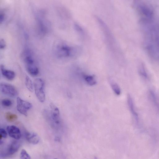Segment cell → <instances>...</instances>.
Instances as JSON below:
<instances>
[{
  "mask_svg": "<svg viewBox=\"0 0 159 159\" xmlns=\"http://www.w3.org/2000/svg\"><path fill=\"white\" fill-rule=\"evenodd\" d=\"M155 17H140L144 37V46L152 58L158 60V28Z\"/></svg>",
  "mask_w": 159,
  "mask_h": 159,
  "instance_id": "6da1fadb",
  "label": "cell"
},
{
  "mask_svg": "<svg viewBox=\"0 0 159 159\" xmlns=\"http://www.w3.org/2000/svg\"><path fill=\"white\" fill-rule=\"evenodd\" d=\"M23 58L28 73L33 76H37L39 73V70L29 50L26 49L24 52Z\"/></svg>",
  "mask_w": 159,
  "mask_h": 159,
  "instance_id": "7a4b0ae2",
  "label": "cell"
},
{
  "mask_svg": "<svg viewBox=\"0 0 159 159\" xmlns=\"http://www.w3.org/2000/svg\"><path fill=\"white\" fill-rule=\"evenodd\" d=\"M44 85V81L40 78L36 79L34 82V88L36 97L42 103L44 102L45 99Z\"/></svg>",
  "mask_w": 159,
  "mask_h": 159,
  "instance_id": "3957f363",
  "label": "cell"
},
{
  "mask_svg": "<svg viewBox=\"0 0 159 159\" xmlns=\"http://www.w3.org/2000/svg\"><path fill=\"white\" fill-rule=\"evenodd\" d=\"M73 50L71 47L65 44L58 45L55 49L57 56L61 58L70 56L73 53Z\"/></svg>",
  "mask_w": 159,
  "mask_h": 159,
  "instance_id": "277c9868",
  "label": "cell"
},
{
  "mask_svg": "<svg viewBox=\"0 0 159 159\" xmlns=\"http://www.w3.org/2000/svg\"><path fill=\"white\" fill-rule=\"evenodd\" d=\"M17 108L19 112L25 116H27L28 111L32 107V104L20 97L17 98Z\"/></svg>",
  "mask_w": 159,
  "mask_h": 159,
  "instance_id": "5b68a950",
  "label": "cell"
},
{
  "mask_svg": "<svg viewBox=\"0 0 159 159\" xmlns=\"http://www.w3.org/2000/svg\"><path fill=\"white\" fill-rule=\"evenodd\" d=\"M1 90L3 94L10 97H16L18 94L17 90L13 86L7 83H1Z\"/></svg>",
  "mask_w": 159,
  "mask_h": 159,
  "instance_id": "8992f818",
  "label": "cell"
},
{
  "mask_svg": "<svg viewBox=\"0 0 159 159\" xmlns=\"http://www.w3.org/2000/svg\"><path fill=\"white\" fill-rule=\"evenodd\" d=\"M51 112L49 113V118L56 124H59L60 122V111L59 109L53 103L50 104Z\"/></svg>",
  "mask_w": 159,
  "mask_h": 159,
  "instance_id": "52a82bcc",
  "label": "cell"
},
{
  "mask_svg": "<svg viewBox=\"0 0 159 159\" xmlns=\"http://www.w3.org/2000/svg\"><path fill=\"white\" fill-rule=\"evenodd\" d=\"M9 136L16 139H19L21 137V133L20 129L15 126H8L7 128Z\"/></svg>",
  "mask_w": 159,
  "mask_h": 159,
  "instance_id": "ba28073f",
  "label": "cell"
},
{
  "mask_svg": "<svg viewBox=\"0 0 159 159\" xmlns=\"http://www.w3.org/2000/svg\"><path fill=\"white\" fill-rule=\"evenodd\" d=\"M20 147V143L17 141L12 142L8 146L7 149L6 156H11L17 152Z\"/></svg>",
  "mask_w": 159,
  "mask_h": 159,
  "instance_id": "9c48e42d",
  "label": "cell"
},
{
  "mask_svg": "<svg viewBox=\"0 0 159 159\" xmlns=\"http://www.w3.org/2000/svg\"><path fill=\"white\" fill-rule=\"evenodd\" d=\"M128 104L130 111L137 122H138L139 118L138 114L136 111L134 107L133 101L131 96L130 94L128 96Z\"/></svg>",
  "mask_w": 159,
  "mask_h": 159,
  "instance_id": "30bf717a",
  "label": "cell"
},
{
  "mask_svg": "<svg viewBox=\"0 0 159 159\" xmlns=\"http://www.w3.org/2000/svg\"><path fill=\"white\" fill-rule=\"evenodd\" d=\"M26 137L29 143L33 144H37L40 140L39 137L35 133H26Z\"/></svg>",
  "mask_w": 159,
  "mask_h": 159,
  "instance_id": "8fae6325",
  "label": "cell"
},
{
  "mask_svg": "<svg viewBox=\"0 0 159 159\" xmlns=\"http://www.w3.org/2000/svg\"><path fill=\"white\" fill-rule=\"evenodd\" d=\"M1 70L2 75L7 79L12 80L15 78V74L13 71L5 69L2 65L1 66Z\"/></svg>",
  "mask_w": 159,
  "mask_h": 159,
  "instance_id": "7c38bea8",
  "label": "cell"
},
{
  "mask_svg": "<svg viewBox=\"0 0 159 159\" xmlns=\"http://www.w3.org/2000/svg\"><path fill=\"white\" fill-rule=\"evenodd\" d=\"M84 78L86 82L91 86L95 85L97 83V81L94 76L91 75H84Z\"/></svg>",
  "mask_w": 159,
  "mask_h": 159,
  "instance_id": "4fadbf2b",
  "label": "cell"
},
{
  "mask_svg": "<svg viewBox=\"0 0 159 159\" xmlns=\"http://www.w3.org/2000/svg\"><path fill=\"white\" fill-rule=\"evenodd\" d=\"M5 118L8 122H12L17 119L18 117L15 114L8 112L5 114Z\"/></svg>",
  "mask_w": 159,
  "mask_h": 159,
  "instance_id": "5bb4252c",
  "label": "cell"
},
{
  "mask_svg": "<svg viewBox=\"0 0 159 159\" xmlns=\"http://www.w3.org/2000/svg\"><path fill=\"white\" fill-rule=\"evenodd\" d=\"M139 73L144 79H148L149 77L145 67L143 64H142L139 67Z\"/></svg>",
  "mask_w": 159,
  "mask_h": 159,
  "instance_id": "9a60e30c",
  "label": "cell"
},
{
  "mask_svg": "<svg viewBox=\"0 0 159 159\" xmlns=\"http://www.w3.org/2000/svg\"><path fill=\"white\" fill-rule=\"evenodd\" d=\"M25 84L26 88L31 92L33 91V87L32 82L29 77L26 76L25 80Z\"/></svg>",
  "mask_w": 159,
  "mask_h": 159,
  "instance_id": "2e32d148",
  "label": "cell"
},
{
  "mask_svg": "<svg viewBox=\"0 0 159 159\" xmlns=\"http://www.w3.org/2000/svg\"><path fill=\"white\" fill-rule=\"evenodd\" d=\"M111 86L115 93L117 95H119L121 93V90L119 85L115 83L110 84Z\"/></svg>",
  "mask_w": 159,
  "mask_h": 159,
  "instance_id": "e0dca14e",
  "label": "cell"
},
{
  "mask_svg": "<svg viewBox=\"0 0 159 159\" xmlns=\"http://www.w3.org/2000/svg\"><path fill=\"white\" fill-rule=\"evenodd\" d=\"M38 23L40 31L43 35H44L47 31L46 27L44 24L41 20H38Z\"/></svg>",
  "mask_w": 159,
  "mask_h": 159,
  "instance_id": "ac0fdd59",
  "label": "cell"
},
{
  "mask_svg": "<svg viewBox=\"0 0 159 159\" xmlns=\"http://www.w3.org/2000/svg\"><path fill=\"white\" fill-rule=\"evenodd\" d=\"M1 103L3 106L6 107H9L12 105V101L8 99H4L2 100Z\"/></svg>",
  "mask_w": 159,
  "mask_h": 159,
  "instance_id": "d6986e66",
  "label": "cell"
},
{
  "mask_svg": "<svg viewBox=\"0 0 159 159\" xmlns=\"http://www.w3.org/2000/svg\"><path fill=\"white\" fill-rule=\"evenodd\" d=\"M150 94L151 98L153 104L156 106H158L157 97L156 94L153 90L150 91Z\"/></svg>",
  "mask_w": 159,
  "mask_h": 159,
  "instance_id": "ffe728a7",
  "label": "cell"
},
{
  "mask_svg": "<svg viewBox=\"0 0 159 159\" xmlns=\"http://www.w3.org/2000/svg\"><path fill=\"white\" fill-rule=\"evenodd\" d=\"M20 158L22 159H31V157L26 151L23 149L21 153Z\"/></svg>",
  "mask_w": 159,
  "mask_h": 159,
  "instance_id": "44dd1931",
  "label": "cell"
},
{
  "mask_svg": "<svg viewBox=\"0 0 159 159\" xmlns=\"http://www.w3.org/2000/svg\"><path fill=\"white\" fill-rule=\"evenodd\" d=\"M0 135L2 136L3 138H6L7 137V133L5 130L3 128L0 129Z\"/></svg>",
  "mask_w": 159,
  "mask_h": 159,
  "instance_id": "7402d4cb",
  "label": "cell"
},
{
  "mask_svg": "<svg viewBox=\"0 0 159 159\" xmlns=\"http://www.w3.org/2000/svg\"><path fill=\"white\" fill-rule=\"evenodd\" d=\"M1 49H3L5 48L6 47V43L5 41L3 39H2L1 40Z\"/></svg>",
  "mask_w": 159,
  "mask_h": 159,
  "instance_id": "603a6c76",
  "label": "cell"
},
{
  "mask_svg": "<svg viewBox=\"0 0 159 159\" xmlns=\"http://www.w3.org/2000/svg\"><path fill=\"white\" fill-rule=\"evenodd\" d=\"M5 18L4 15L3 14L1 13L0 16V22L2 23L4 20Z\"/></svg>",
  "mask_w": 159,
  "mask_h": 159,
  "instance_id": "cb8c5ba5",
  "label": "cell"
},
{
  "mask_svg": "<svg viewBox=\"0 0 159 159\" xmlns=\"http://www.w3.org/2000/svg\"><path fill=\"white\" fill-rule=\"evenodd\" d=\"M55 140H56V141H59L60 140V138L58 137H56L55 138Z\"/></svg>",
  "mask_w": 159,
  "mask_h": 159,
  "instance_id": "d4e9b609",
  "label": "cell"
}]
</instances>
